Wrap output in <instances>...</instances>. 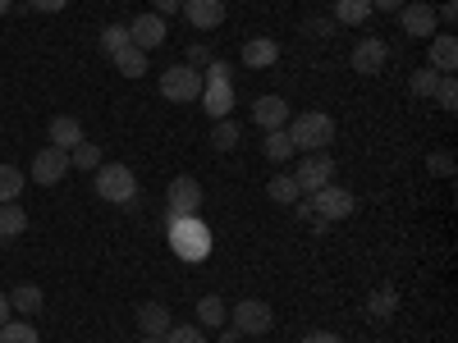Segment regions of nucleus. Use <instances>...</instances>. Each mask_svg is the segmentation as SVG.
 <instances>
[{"label":"nucleus","mask_w":458,"mask_h":343,"mask_svg":"<svg viewBox=\"0 0 458 343\" xmlns=\"http://www.w3.org/2000/svg\"><path fill=\"white\" fill-rule=\"evenodd\" d=\"M165 229H170V247H174L183 261H202V256L211 252V229H207L198 215H170Z\"/></svg>","instance_id":"1"},{"label":"nucleus","mask_w":458,"mask_h":343,"mask_svg":"<svg viewBox=\"0 0 458 343\" xmlns=\"http://www.w3.org/2000/svg\"><path fill=\"white\" fill-rule=\"evenodd\" d=\"M92 174H97L92 188H97L101 202H110V206H133V197H138V174H133L129 165H97Z\"/></svg>","instance_id":"2"},{"label":"nucleus","mask_w":458,"mask_h":343,"mask_svg":"<svg viewBox=\"0 0 458 343\" xmlns=\"http://www.w3.org/2000/svg\"><path fill=\"white\" fill-rule=\"evenodd\" d=\"M284 133L293 138L298 151H326V146L335 142V120H330L326 110H302Z\"/></svg>","instance_id":"3"},{"label":"nucleus","mask_w":458,"mask_h":343,"mask_svg":"<svg viewBox=\"0 0 458 343\" xmlns=\"http://www.w3.org/2000/svg\"><path fill=\"white\" fill-rule=\"evenodd\" d=\"M161 96L174 101V105L198 101V96H202V69H193V64H170V69L161 73Z\"/></svg>","instance_id":"4"},{"label":"nucleus","mask_w":458,"mask_h":343,"mask_svg":"<svg viewBox=\"0 0 458 343\" xmlns=\"http://www.w3.org/2000/svg\"><path fill=\"white\" fill-rule=\"evenodd\" d=\"M229 321H234V330L243 339H261V334H271L276 325V312H271V302H261V297H243L234 312H229Z\"/></svg>","instance_id":"5"},{"label":"nucleus","mask_w":458,"mask_h":343,"mask_svg":"<svg viewBox=\"0 0 458 343\" xmlns=\"http://www.w3.org/2000/svg\"><path fill=\"white\" fill-rule=\"evenodd\" d=\"M330 174H335V161L326 156V151H308V156L298 161V170H293V183H298L302 197H312V193H321V188L330 183Z\"/></svg>","instance_id":"6"},{"label":"nucleus","mask_w":458,"mask_h":343,"mask_svg":"<svg viewBox=\"0 0 458 343\" xmlns=\"http://www.w3.org/2000/svg\"><path fill=\"white\" fill-rule=\"evenodd\" d=\"M312 211H317L326 224H335V220H349V215L358 211V197L349 193V188H339V183H326L321 193H312Z\"/></svg>","instance_id":"7"},{"label":"nucleus","mask_w":458,"mask_h":343,"mask_svg":"<svg viewBox=\"0 0 458 343\" xmlns=\"http://www.w3.org/2000/svg\"><path fill=\"white\" fill-rule=\"evenodd\" d=\"M165 206H170V215H198L202 211V183L193 174H179L165 193Z\"/></svg>","instance_id":"8"},{"label":"nucleus","mask_w":458,"mask_h":343,"mask_svg":"<svg viewBox=\"0 0 458 343\" xmlns=\"http://www.w3.org/2000/svg\"><path fill=\"white\" fill-rule=\"evenodd\" d=\"M32 183H42V188H55L64 174H69V151H60V146H47V151H37L32 156Z\"/></svg>","instance_id":"9"},{"label":"nucleus","mask_w":458,"mask_h":343,"mask_svg":"<svg viewBox=\"0 0 458 343\" xmlns=\"http://www.w3.org/2000/svg\"><path fill=\"white\" fill-rule=\"evenodd\" d=\"M436 10L431 5H422V0H408V5L399 10V28L408 32V37H417V42H431L436 37Z\"/></svg>","instance_id":"10"},{"label":"nucleus","mask_w":458,"mask_h":343,"mask_svg":"<svg viewBox=\"0 0 458 343\" xmlns=\"http://www.w3.org/2000/svg\"><path fill=\"white\" fill-rule=\"evenodd\" d=\"M390 64V46L380 42V37H362V42L353 46V69L362 73V79H371V73H380Z\"/></svg>","instance_id":"11"},{"label":"nucleus","mask_w":458,"mask_h":343,"mask_svg":"<svg viewBox=\"0 0 458 343\" xmlns=\"http://www.w3.org/2000/svg\"><path fill=\"white\" fill-rule=\"evenodd\" d=\"M202 110L211 120H229V110H234V83H220V79H202Z\"/></svg>","instance_id":"12"},{"label":"nucleus","mask_w":458,"mask_h":343,"mask_svg":"<svg viewBox=\"0 0 458 343\" xmlns=\"http://www.w3.org/2000/svg\"><path fill=\"white\" fill-rule=\"evenodd\" d=\"M129 42H133L138 51H157V46L165 42V19H161V14H138V19L129 23Z\"/></svg>","instance_id":"13"},{"label":"nucleus","mask_w":458,"mask_h":343,"mask_svg":"<svg viewBox=\"0 0 458 343\" xmlns=\"http://www.w3.org/2000/svg\"><path fill=\"white\" fill-rule=\"evenodd\" d=\"M183 19L193 23L198 32H211V28H220L225 23V0H183Z\"/></svg>","instance_id":"14"},{"label":"nucleus","mask_w":458,"mask_h":343,"mask_svg":"<svg viewBox=\"0 0 458 343\" xmlns=\"http://www.w3.org/2000/svg\"><path fill=\"white\" fill-rule=\"evenodd\" d=\"M436 73H454L458 69V37L454 32H436L431 37V60H427Z\"/></svg>","instance_id":"15"},{"label":"nucleus","mask_w":458,"mask_h":343,"mask_svg":"<svg viewBox=\"0 0 458 343\" xmlns=\"http://www.w3.org/2000/svg\"><path fill=\"white\" fill-rule=\"evenodd\" d=\"M280 60V42L276 37H252V42H243V64L248 69H271Z\"/></svg>","instance_id":"16"},{"label":"nucleus","mask_w":458,"mask_h":343,"mask_svg":"<svg viewBox=\"0 0 458 343\" xmlns=\"http://www.w3.org/2000/svg\"><path fill=\"white\" fill-rule=\"evenodd\" d=\"M170 325H174V316H170L165 302H142V307H138V330H142V334L165 339V330H170Z\"/></svg>","instance_id":"17"},{"label":"nucleus","mask_w":458,"mask_h":343,"mask_svg":"<svg viewBox=\"0 0 458 343\" xmlns=\"http://www.w3.org/2000/svg\"><path fill=\"white\" fill-rule=\"evenodd\" d=\"M252 120L271 133V129H284V120H289V101L284 96H261L257 105H252Z\"/></svg>","instance_id":"18"},{"label":"nucleus","mask_w":458,"mask_h":343,"mask_svg":"<svg viewBox=\"0 0 458 343\" xmlns=\"http://www.w3.org/2000/svg\"><path fill=\"white\" fill-rule=\"evenodd\" d=\"M47 138H51V146H60V151H73L83 142V124L73 120V114H55L51 120V129H47Z\"/></svg>","instance_id":"19"},{"label":"nucleus","mask_w":458,"mask_h":343,"mask_svg":"<svg viewBox=\"0 0 458 343\" xmlns=\"http://www.w3.org/2000/svg\"><path fill=\"white\" fill-rule=\"evenodd\" d=\"M367 312H371V321H390V316L399 312V289H394V284H380V289L367 297Z\"/></svg>","instance_id":"20"},{"label":"nucleus","mask_w":458,"mask_h":343,"mask_svg":"<svg viewBox=\"0 0 458 343\" xmlns=\"http://www.w3.org/2000/svg\"><path fill=\"white\" fill-rule=\"evenodd\" d=\"M23 229H28V211H23L19 202H5V206H0V243H14Z\"/></svg>","instance_id":"21"},{"label":"nucleus","mask_w":458,"mask_h":343,"mask_svg":"<svg viewBox=\"0 0 458 343\" xmlns=\"http://www.w3.org/2000/svg\"><path fill=\"white\" fill-rule=\"evenodd\" d=\"M261 151H266V161H276V165H284V161H293V138L284 133V129H271V133H266L261 138Z\"/></svg>","instance_id":"22"},{"label":"nucleus","mask_w":458,"mask_h":343,"mask_svg":"<svg viewBox=\"0 0 458 343\" xmlns=\"http://www.w3.org/2000/svg\"><path fill=\"white\" fill-rule=\"evenodd\" d=\"M367 19H371V0H335V23L362 28Z\"/></svg>","instance_id":"23"},{"label":"nucleus","mask_w":458,"mask_h":343,"mask_svg":"<svg viewBox=\"0 0 458 343\" xmlns=\"http://www.w3.org/2000/svg\"><path fill=\"white\" fill-rule=\"evenodd\" d=\"M10 297V307L14 312H23V316H37V312H42V289H37V284H14V293H5Z\"/></svg>","instance_id":"24"},{"label":"nucleus","mask_w":458,"mask_h":343,"mask_svg":"<svg viewBox=\"0 0 458 343\" xmlns=\"http://www.w3.org/2000/svg\"><path fill=\"white\" fill-rule=\"evenodd\" d=\"M225 321H229V307H225L216 293H207V297L198 302V325H202V330H220Z\"/></svg>","instance_id":"25"},{"label":"nucleus","mask_w":458,"mask_h":343,"mask_svg":"<svg viewBox=\"0 0 458 343\" xmlns=\"http://www.w3.org/2000/svg\"><path fill=\"white\" fill-rule=\"evenodd\" d=\"M266 197H271L276 206H293L302 193H298V183H293V174H276L271 183H266Z\"/></svg>","instance_id":"26"},{"label":"nucleus","mask_w":458,"mask_h":343,"mask_svg":"<svg viewBox=\"0 0 458 343\" xmlns=\"http://www.w3.org/2000/svg\"><path fill=\"white\" fill-rule=\"evenodd\" d=\"M114 60V69L124 73V79H142L147 73V51H138V46H124L120 55H110Z\"/></svg>","instance_id":"27"},{"label":"nucleus","mask_w":458,"mask_h":343,"mask_svg":"<svg viewBox=\"0 0 458 343\" xmlns=\"http://www.w3.org/2000/svg\"><path fill=\"white\" fill-rule=\"evenodd\" d=\"M23 170H14V165H0V206L5 202H19V193H23Z\"/></svg>","instance_id":"28"},{"label":"nucleus","mask_w":458,"mask_h":343,"mask_svg":"<svg viewBox=\"0 0 458 343\" xmlns=\"http://www.w3.org/2000/svg\"><path fill=\"white\" fill-rule=\"evenodd\" d=\"M124 46H133V42H129V23H106V28H101V51H106V55H120Z\"/></svg>","instance_id":"29"},{"label":"nucleus","mask_w":458,"mask_h":343,"mask_svg":"<svg viewBox=\"0 0 458 343\" xmlns=\"http://www.w3.org/2000/svg\"><path fill=\"white\" fill-rule=\"evenodd\" d=\"M436 83H440V73H436L431 64H422V69H412V73H408V92H412V96H431Z\"/></svg>","instance_id":"30"},{"label":"nucleus","mask_w":458,"mask_h":343,"mask_svg":"<svg viewBox=\"0 0 458 343\" xmlns=\"http://www.w3.org/2000/svg\"><path fill=\"white\" fill-rule=\"evenodd\" d=\"M0 343H42L32 330V321H5L0 325Z\"/></svg>","instance_id":"31"},{"label":"nucleus","mask_w":458,"mask_h":343,"mask_svg":"<svg viewBox=\"0 0 458 343\" xmlns=\"http://www.w3.org/2000/svg\"><path fill=\"white\" fill-rule=\"evenodd\" d=\"M97 165H101V151H97L88 138L69 151V170H97Z\"/></svg>","instance_id":"32"},{"label":"nucleus","mask_w":458,"mask_h":343,"mask_svg":"<svg viewBox=\"0 0 458 343\" xmlns=\"http://www.w3.org/2000/svg\"><path fill=\"white\" fill-rule=\"evenodd\" d=\"M211 146H216V151H234V146H239V124H234V120H216Z\"/></svg>","instance_id":"33"},{"label":"nucleus","mask_w":458,"mask_h":343,"mask_svg":"<svg viewBox=\"0 0 458 343\" xmlns=\"http://www.w3.org/2000/svg\"><path fill=\"white\" fill-rule=\"evenodd\" d=\"M431 101H436L440 110H458V83H454V73H440V83H436Z\"/></svg>","instance_id":"34"},{"label":"nucleus","mask_w":458,"mask_h":343,"mask_svg":"<svg viewBox=\"0 0 458 343\" xmlns=\"http://www.w3.org/2000/svg\"><path fill=\"white\" fill-rule=\"evenodd\" d=\"M165 343H207V330L202 325H170Z\"/></svg>","instance_id":"35"},{"label":"nucleus","mask_w":458,"mask_h":343,"mask_svg":"<svg viewBox=\"0 0 458 343\" xmlns=\"http://www.w3.org/2000/svg\"><path fill=\"white\" fill-rule=\"evenodd\" d=\"M427 170L440 174V179H454V156H449V151H431V156H427Z\"/></svg>","instance_id":"36"},{"label":"nucleus","mask_w":458,"mask_h":343,"mask_svg":"<svg viewBox=\"0 0 458 343\" xmlns=\"http://www.w3.org/2000/svg\"><path fill=\"white\" fill-rule=\"evenodd\" d=\"M202 79H220V83H234V64H225V60H211V73H202Z\"/></svg>","instance_id":"37"},{"label":"nucleus","mask_w":458,"mask_h":343,"mask_svg":"<svg viewBox=\"0 0 458 343\" xmlns=\"http://www.w3.org/2000/svg\"><path fill=\"white\" fill-rule=\"evenodd\" d=\"M28 5H32L37 14H60V10L69 5V0H28Z\"/></svg>","instance_id":"38"},{"label":"nucleus","mask_w":458,"mask_h":343,"mask_svg":"<svg viewBox=\"0 0 458 343\" xmlns=\"http://www.w3.org/2000/svg\"><path fill=\"white\" fill-rule=\"evenodd\" d=\"M211 60H216L211 46H188V64H193V69H198V64H211Z\"/></svg>","instance_id":"39"},{"label":"nucleus","mask_w":458,"mask_h":343,"mask_svg":"<svg viewBox=\"0 0 458 343\" xmlns=\"http://www.w3.org/2000/svg\"><path fill=\"white\" fill-rule=\"evenodd\" d=\"M183 5V0H151V14H161V19H170L174 10Z\"/></svg>","instance_id":"40"},{"label":"nucleus","mask_w":458,"mask_h":343,"mask_svg":"<svg viewBox=\"0 0 458 343\" xmlns=\"http://www.w3.org/2000/svg\"><path fill=\"white\" fill-rule=\"evenodd\" d=\"M302 343H344V339L330 334V330H312V334H302Z\"/></svg>","instance_id":"41"},{"label":"nucleus","mask_w":458,"mask_h":343,"mask_svg":"<svg viewBox=\"0 0 458 343\" xmlns=\"http://www.w3.org/2000/svg\"><path fill=\"white\" fill-rule=\"evenodd\" d=\"M308 32H317V37H330V32H335V19H308Z\"/></svg>","instance_id":"42"},{"label":"nucleus","mask_w":458,"mask_h":343,"mask_svg":"<svg viewBox=\"0 0 458 343\" xmlns=\"http://www.w3.org/2000/svg\"><path fill=\"white\" fill-rule=\"evenodd\" d=\"M436 19H445V23H458V5H454V0H445V5L436 10Z\"/></svg>","instance_id":"43"},{"label":"nucleus","mask_w":458,"mask_h":343,"mask_svg":"<svg viewBox=\"0 0 458 343\" xmlns=\"http://www.w3.org/2000/svg\"><path fill=\"white\" fill-rule=\"evenodd\" d=\"M403 5H408V0H371V10H390V14L403 10Z\"/></svg>","instance_id":"44"},{"label":"nucleus","mask_w":458,"mask_h":343,"mask_svg":"<svg viewBox=\"0 0 458 343\" xmlns=\"http://www.w3.org/2000/svg\"><path fill=\"white\" fill-rule=\"evenodd\" d=\"M5 321H10V297L0 293V325H5Z\"/></svg>","instance_id":"45"},{"label":"nucleus","mask_w":458,"mask_h":343,"mask_svg":"<svg viewBox=\"0 0 458 343\" xmlns=\"http://www.w3.org/2000/svg\"><path fill=\"white\" fill-rule=\"evenodd\" d=\"M138 343H165V339H157V334H142Z\"/></svg>","instance_id":"46"},{"label":"nucleus","mask_w":458,"mask_h":343,"mask_svg":"<svg viewBox=\"0 0 458 343\" xmlns=\"http://www.w3.org/2000/svg\"><path fill=\"white\" fill-rule=\"evenodd\" d=\"M10 5H14V0H0V14H5V10H10Z\"/></svg>","instance_id":"47"}]
</instances>
